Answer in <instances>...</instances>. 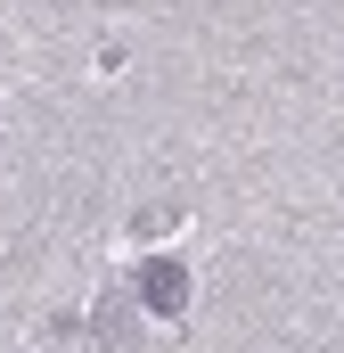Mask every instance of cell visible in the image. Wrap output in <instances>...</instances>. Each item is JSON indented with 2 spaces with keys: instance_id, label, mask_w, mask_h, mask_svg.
<instances>
[{
  "instance_id": "6da1fadb",
  "label": "cell",
  "mask_w": 344,
  "mask_h": 353,
  "mask_svg": "<svg viewBox=\"0 0 344 353\" xmlns=\"http://www.w3.org/2000/svg\"><path fill=\"white\" fill-rule=\"evenodd\" d=\"M140 296H148V312L180 321V312H189V263H180V255H156V263H140Z\"/></svg>"
}]
</instances>
